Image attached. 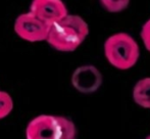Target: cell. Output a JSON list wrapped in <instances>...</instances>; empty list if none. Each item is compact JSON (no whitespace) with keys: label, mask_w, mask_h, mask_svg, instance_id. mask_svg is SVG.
Masks as SVG:
<instances>
[{"label":"cell","mask_w":150,"mask_h":139,"mask_svg":"<svg viewBox=\"0 0 150 139\" xmlns=\"http://www.w3.org/2000/svg\"><path fill=\"white\" fill-rule=\"evenodd\" d=\"M89 27L83 18L69 14L50 25L46 41L62 52L75 51L87 38Z\"/></svg>","instance_id":"cell-1"},{"label":"cell","mask_w":150,"mask_h":139,"mask_svg":"<svg viewBox=\"0 0 150 139\" xmlns=\"http://www.w3.org/2000/svg\"><path fill=\"white\" fill-rule=\"evenodd\" d=\"M104 54L107 62L117 70L126 71L137 64L140 49L136 40L127 33L109 36L104 43Z\"/></svg>","instance_id":"cell-2"},{"label":"cell","mask_w":150,"mask_h":139,"mask_svg":"<svg viewBox=\"0 0 150 139\" xmlns=\"http://www.w3.org/2000/svg\"><path fill=\"white\" fill-rule=\"evenodd\" d=\"M76 126L64 117L42 115L29 123L26 130L28 139H74Z\"/></svg>","instance_id":"cell-3"},{"label":"cell","mask_w":150,"mask_h":139,"mask_svg":"<svg viewBox=\"0 0 150 139\" xmlns=\"http://www.w3.org/2000/svg\"><path fill=\"white\" fill-rule=\"evenodd\" d=\"M50 25L43 22L31 11L23 13L16 18L14 31L22 39L30 42L46 40Z\"/></svg>","instance_id":"cell-4"},{"label":"cell","mask_w":150,"mask_h":139,"mask_svg":"<svg viewBox=\"0 0 150 139\" xmlns=\"http://www.w3.org/2000/svg\"><path fill=\"white\" fill-rule=\"evenodd\" d=\"M103 82L102 74L94 66H82L76 69L71 76L74 88L84 94L97 91Z\"/></svg>","instance_id":"cell-5"},{"label":"cell","mask_w":150,"mask_h":139,"mask_svg":"<svg viewBox=\"0 0 150 139\" xmlns=\"http://www.w3.org/2000/svg\"><path fill=\"white\" fill-rule=\"evenodd\" d=\"M30 11L43 22L51 25L67 16V8L61 0H33Z\"/></svg>","instance_id":"cell-6"},{"label":"cell","mask_w":150,"mask_h":139,"mask_svg":"<svg viewBox=\"0 0 150 139\" xmlns=\"http://www.w3.org/2000/svg\"><path fill=\"white\" fill-rule=\"evenodd\" d=\"M133 99L139 106L150 109V77L137 82L133 89Z\"/></svg>","instance_id":"cell-7"},{"label":"cell","mask_w":150,"mask_h":139,"mask_svg":"<svg viewBox=\"0 0 150 139\" xmlns=\"http://www.w3.org/2000/svg\"><path fill=\"white\" fill-rule=\"evenodd\" d=\"M102 6L111 13H117L128 7L130 0H100Z\"/></svg>","instance_id":"cell-8"},{"label":"cell","mask_w":150,"mask_h":139,"mask_svg":"<svg viewBox=\"0 0 150 139\" xmlns=\"http://www.w3.org/2000/svg\"><path fill=\"white\" fill-rule=\"evenodd\" d=\"M13 109L11 96L4 91H0V120L4 119Z\"/></svg>","instance_id":"cell-9"},{"label":"cell","mask_w":150,"mask_h":139,"mask_svg":"<svg viewBox=\"0 0 150 139\" xmlns=\"http://www.w3.org/2000/svg\"><path fill=\"white\" fill-rule=\"evenodd\" d=\"M141 38L146 49L150 52V18L143 25L141 30Z\"/></svg>","instance_id":"cell-10"},{"label":"cell","mask_w":150,"mask_h":139,"mask_svg":"<svg viewBox=\"0 0 150 139\" xmlns=\"http://www.w3.org/2000/svg\"><path fill=\"white\" fill-rule=\"evenodd\" d=\"M147 138H148V139H150V135L148 136V137H147Z\"/></svg>","instance_id":"cell-11"}]
</instances>
